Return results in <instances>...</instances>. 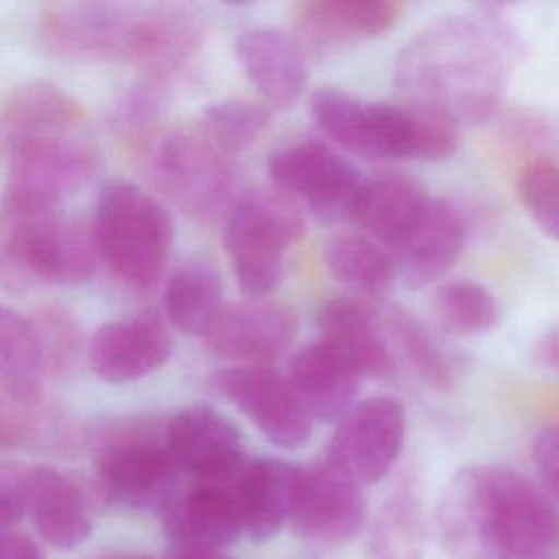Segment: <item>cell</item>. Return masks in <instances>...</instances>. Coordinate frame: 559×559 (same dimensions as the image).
Returning <instances> with one entry per match:
<instances>
[{"instance_id":"cell-1","label":"cell","mask_w":559,"mask_h":559,"mask_svg":"<svg viewBox=\"0 0 559 559\" xmlns=\"http://www.w3.org/2000/svg\"><path fill=\"white\" fill-rule=\"evenodd\" d=\"M511 41L496 20L441 15L417 31L395 61L402 100L456 124L489 120L509 81Z\"/></svg>"},{"instance_id":"cell-2","label":"cell","mask_w":559,"mask_h":559,"mask_svg":"<svg viewBox=\"0 0 559 559\" xmlns=\"http://www.w3.org/2000/svg\"><path fill=\"white\" fill-rule=\"evenodd\" d=\"M437 531L454 559H548L559 511L546 489L509 465H467L443 487Z\"/></svg>"},{"instance_id":"cell-3","label":"cell","mask_w":559,"mask_h":559,"mask_svg":"<svg viewBox=\"0 0 559 559\" xmlns=\"http://www.w3.org/2000/svg\"><path fill=\"white\" fill-rule=\"evenodd\" d=\"M308 109L334 144L367 162H441L459 144L454 120L406 100L371 103L336 87H319L310 94Z\"/></svg>"},{"instance_id":"cell-4","label":"cell","mask_w":559,"mask_h":559,"mask_svg":"<svg viewBox=\"0 0 559 559\" xmlns=\"http://www.w3.org/2000/svg\"><path fill=\"white\" fill-rule=\"evenodd\" d=\"M92 225L68 218L61 207L0 201V284L24 290L33 282L76 286L98 264Z\"/></svg>"},{"instance_id":"cell-5","label":"cell","mask_w":559,"mask_h":559,"mask_svg":"<svg viewBox=\"0 0 559 559\" xmlns=\"http://www.w3.org/2000/svg\"><path fill=\"white\" fill-rule=\"evenodd\" d=\"M98 258L129 286L151 288L170 258L175 225L170 212L131 181H107L92 221Z\"/></svg>"},{"instance_id":"cell-6","label":"cell","mask_w":559,"mask_h":559,"mask_svg":"<svg viewBox=\"0 0 559 559\" xmlns=\"http://www.w3.org/2000/svg\"><path fill=\"white\" fill-rule=\"evenodd\" d=\"M164 428L146 417H118L87 432L98 489L107 500L131 509H164L177 496L179 469Z\"/></svg>"},{"instance_id":"cell-7","label":"cell","mask_w":559,"mask_h":559,"mask_svg":"<svg viewBox=\"0 0 559 559\" xmlns=\"http://www.w3.org/2000/svg\"><path fill=\"white\" fill-rule=\"evenodd\" d=\"M144 170L168 203L199 223L234 205L236 164L201 129H170L146 140Z\"/></svg>"},{"instance_id":"cell-8","label":"cell","mask_w":559,"mask_h":559,"mask_svg":"<svg viewBox=\"0 0 559 559\" xmlns=\"http://www.w3.org/2000/svg\"><path fill=\"white\" fill-rule=\"evenodd\" d=\"M304 234L299 205L273 190H249L227 212L225 251L247 297H266L284 275V255Z\"/></svg>"},{"instance_id":"cell-9","label":"cell","mask_w":559,"mask_h":559,"mask_svg":"<svg viewBox=\"0 0 559 559\" xmlns=\"http://www.w3.org/2000/svg\"><path fill=\"white\" fill-rule=\"evenodd\" d=\"M4 159L9 177L2 199L35 207H61L63 197L79 190L98 166L85 131L26 140Z\"/></svg>"},{"instance_id":"cell-10","label":"cell","mask_w":559,"mask_h":559,"mask_svg":"<svg viewBox=\"0 0 559 559\" xmlns=\"http://www.w3.org/2000/svg\"><path fill=\"white\" fill-rule=\"evenodd\" d=\"M138 11L116 2H52L37 17L44 48L61 61H129Z\"/></svg>"},{"instance_id":"cell-11","label":"cell","mask_w":559,"mask_h":559,"mask_svg":"<svg viewBox=\"0 0 559 559\" xmlns=\"http://www.w3.org/2000/svg\"><path fill=\"white\" fill-rule=\"evenodd\" d=\"M406 435V411L391 395H373L354 404L332 432L325 459L332 469L371 485L389 474Z\"/></svg>"},{"instance_id":"cell-12","label":"cell","mask_w":559,"mask_h":559,"mask_svg":"<svg viewBox=\"0 0 559 559\" xmlns=\"http://www.w3.org/2000/svg\"><path fill=\"white\" fill-rule=\"evenodd\" d=\"M266 170L273 188L321 221L349 216L362 181L352 162L319 140H301L277 148L269 157Z\"/></svg>"},{"instance_id":"cell-13","label":"cell","mask_w":559,"mask_h":559,"mask_svg":"<svg viewBox=\"0 0 559 559\" xmlns=\"http://www.w3.org/2000/svg\"><path fill=\"white\" fill-rule=\"evenodd\" d=\"M212 386L229 400L273 445L293 450L312 432V417L290 382L269 365H238L212 376Z\"/></svg>"},{"instance_id":"cell-14","label":"cell","mask_w":559,"mask_h":559,"mask_svg":"<svg viewBox=\"0 0 559 559\" xmlns=\"http://www.w3.org/2000/svg\"><path fill=\"white\" fill-rule=\"evenodd\" d=\"M367 520V500L354 480L328 463L297 465L288 524L293 533L314 544H343L360 533Z\"/></svg>"},{"instance_id":"cell-15","label":"cell","mask_w":559,"mask_h":559,"mask_svg":"<svg viewBox=\"0 0 559 559\" xmlns=\"http://www.w3.org/2000/svg\"><path fill=\"white\" fill-rule=\"evenodd\" d=\"M295 334L293 308L264 297H247L223 304L201 336L207 352L218 358L269 365L290 347Z\"/></svg>"},{"instance_id":"cell-16","label":"cell","mask_w":559,"mask_h":559,"mask_svg":"<svg viewBox=\"0 0 559 559\" xmlns=\"http://www.w3.org/2000/svg\"><path fill=\"white\" fill-rule=\"evenodd\" d=\"M164 435L179 474H188L194 483H227L247 459L236 426L205 404L175 413Z\"/></svg>"},{"instance_id":"cell-17","label":"cell","mask_w":559,"mask_h":559,"mask_svg":"<svg viewBox=\"0 0 559 559\" xmlns=\"http://www.w3.org/2000/svg\"><path fill=\"white\" fill-rule=\"evenodd\" d=\"M402 9L395 0H308L290 7L288 22L304 55H325L380 37Z\"/></svg>"},{"instance_id":"cell-18","label":"cell","mask_w":559,"mask_h":559,"mask_svg":"<svg viewBox=\"0 0 559 559\" xmlns=\"http://www.w3.org/2000/svg\"><path fill=\"white\" fill-rule=\"evenodd\" d=\"M205 41V20L190 7L159 4L138 11L129 61L142 81L168 87L181 76Z\"/></svg>"},{"instance_id":"cell-19","label":"cell","mask_w":559,"mask_h":559,"mask_svg":"<svg viewBox=\"0 0 559 559\" xmlns=\"http://www.w3.org/2000/svg\"><path fill=\"white\" fill-rule=\"evenodd\" d=\"M170 347L164 321L153 312H140L98 325L87 343V360L100 380L124 384L159 369Z\"/></svg>"},{"instance_id":"cell-20","label":"cell","mask_w":559,"mask_h":559,"mask_svg":"<svg viewBox=\"0 0 559 559\" xmlns=\"http://www.w3.org/2000/svg\"><path fill=\"white\" fill-rule=\"evenodd\" d=\"M85 129L87 111L70 92L52 81L33 79L20 83L0 105V155L26 140Z\"/></svg>"},{"instance_id":"cell-21","label":"cell","mask_w":559,"mask_h":559,"mask_svg":"<svg viewBox=\"0 0 559 559\" xmlns=\"http://www.w3.org/2000/svg\"><path fill=\"white\" fill-rule=\"evenodd\" d=\"M26 513L55 548H76L92 535V498L85 485L52 465H31Z\"/></svg>"},{"instance_id":"cell-22","label":"cell","mask_w":559,"mask_h":559,"mask_svg":"<svg viewBox=\"0 0 559 559\" xmlns=\"http://www.w3.org/2000/svg\"><path fill=\"white\" fill-rule=\"evenodd\" d=\"M317 325L321 343L358 376L389 378L395 373V356L371 306L349 297L328 299L317 312Z\"/></svg>"},{"instance_id":"cell-23","label":"cell","mask_w":559,"mask_h":559,"mask_svg":"<svg viewBox=\"0 0 559 559\" xmlns=\"http://www.w3.org/2000/svg\"><path fill=\"white\" fill-rule=\"evenodd\" d=\"M467 225L459 207L443 199H430L419 223L393 249L395 275L408 288H421L439 280L461 255Z\"/></svg>"},{"instance_id":"cell-24","label":"cell","mask_w":559,"mask_h":559,"mask_svg":"<svg viewBox=\"0 0 559 559\" xmlns=\"http://www.w3.org/2000/svg\"><path fill=\"white\" fill-rule=\"evenodd\" d=\"M426 188L404 173H376L360 181L349 218L367 238L391 247V251L419 223L430 203Z\"/></svg>"},{"instance_id":"cell-25","label":"cell","mask_w":559,"mask_h":559,"mask_svg":"<svg viewBox=\"0 0 559 559\" xmlns=\"http://www.w3.org/2000/svg\"><path fill=\"white\" fill-rule=\"evenodd\" d=\"M236 59L269 107H290L304 92L306 55L293 35L260 26L236 39Z\"/></svg>"},{"instance_id":"cell-26","label":"cell","mask_w":559,"mask_h":559,"mask_svg":"<svg viewBox=\"0 0 559 559\" xmlns=\"http://www.w3.org/2000/svg\"><path fill=\"white\" fill-rule=\"evenodd\" d=\"M297 465L258 456L245 459L227 487L236 500L242 535L253 542L273 539L288 522Z\"/></svg>"},{"instance_id":"cell-27","label":"cell","mask_w":559,"mask_h":559,"mask_svg":"<svg viewBox=\"0 0 559 559\" xmlns=\"http://www.w3.org/2000/svg\"><path fill=\"white\" fill-rule=\"evenodd\" d=\"M164 531L177 546L223 548L242 535L227 483H194L164 507Z\"/></svg>"},{"instance_id":"cell-28","label":"cell","mask_w":559,"mask_h":559,"mask_svg":"<svg viewBox=\"0 0 559 559\" xmlns=\"http://www.w3.org/2000/svg\"><path fill=\"white\" fill-rule=\"evenodd\" d=\"M358 373L321 341L297 349L288 365V382L312 419L338 421L358 393Z\"/></svg>"},{"instance_id":"cell-29","label":"cell","mask_w":559,"mask_h":559,"mask_svg":"<svg viewBox=\"0 0 559 559\" xmlns=\"http://www.w3.org/2000/svg\"><path fill=\"white\" fill-rule=\"evenodd\" d=\"M378 312L393 356L397 354L421 382L432 389H450L456 378L454 358L428 332V328L397 306H384Z\"/></svg>"},{"instance_id":"cell-30","label":"cell","mask_w":559,"mask_h":559,"mask_svg":"<svg viewBox=\"0 0 559 559\" xmlns=\"http://www.w3.org/2000/svg\"><path fill=\"white\" fill-rule=\"evenodd\" d=\"M221 295L223 284L214 264L194 258L170 273L164 290V308L179 332L203 334L223 306Z\"/></svg>"},{"instance_id":"cell-31","label":"cell","mask_w":559,"mask_h":559,"mask_svg":"<svg viewBox=\"0 0 559 559\" xmlns=\"http://www.w3.org/2000/svg\"><path fill=\"white\" fill-rule=\"evenodd\" d=\"M323 260L328 271L354 293L380 297L395 277L391 253L365 234H334L325 240Z\"/></svg>"},{"instance_id":"cell-32","label":"cell","mask_w":559,"mask_h":559,"mask_svg":"<svg viewBox=\"0 0 559 559\" xmlns=\"http://www.w3.org/2000/svg\"><path fill=\"white\" fill-rule=\"evenodd\" d=\"M44 367L33 321L0 304V386L20 404L41 395Z\"/></svg>"},{"instance_id":"cell-33","label":"cell","mask_w":559,"mask_h":559,"mask_svg":"<svg viewBox=\"0 0 559 559\" xmlns=\"http://www.w3.org/2000/svg\"><path fill=\"white\" fill-rule=\"evenodd\" d=\"M428 544V526L421 502L411 491H397L378 509L367 550L373 559H421Z\"/></svg>"},{"instance_id":"cell-34","label":"cell","mask_w":559,"mask_h":559,"mask_svg":"<svg viewBox=\"0 0 559 559\" xmlns=\"http://www.w3.org/2000/svg\"><path fill=\"white\" fill-rule=\"evenodd\" d=\"M432 314L454 336H480L496 328L498 304L489 288L472 280L441 284L432 295Z\"/></svg>"},{"instance_id":"cell-35","label":"cell","mask_w":559,"mask_h":559,"mask_svg":"<svg viewBox=\"0 0 559 559\" xmlns=\"http://www.w3.org/2000/svg\"><path fill=\"white\" fill-rule=\"evenodd\" d=\"M271 124V107L249 98H225L201 111L199 129L225 153L249 148Z\"/></svg>"},{"instance_id":"cell-36","label":"cell","mask_w":559,"mask_h":559,"mask_svg":"<svg viewBox=\"0 0 559 559\" xmlns=\"http://www.w3.org/2000/svg\"><path fill=\"white\" fill-rule=\"evenodd\" d=\"M39 345L44 376H68L83 352V334L70 310L46 306L31 319Z\"/></svg>"},{"instance_id":"cell-37","label":"cell","mask_w":559,"mask_h":559,"mask_svg":"<svg viewBox=\"0 0 559 559\" xmlns=\"http://www.w3.org/2000/svg\"><path fill=\"white\" fill-rule=\"evenodd\" d=\"M518 197L533 223L559 240V162L533 159L518 175Z\"/></svg>"},{"instance_id":"cell-38","label":"cell","mask_w":559,"mask_h":559,"mask_svg":"<svg viewBox=\"0 0 559 559\" xmlns=\"http://www.w3.org/2000/svg\"><path fill=\"white\" fill-rule=\"evenodd\" d=\"M164 107H166V90L153 83L140 81L116 105L111 124L120 135L133 142H140L153 131Z\"/></svg>"},{"instance_id":"cell-39","label":"cell","mask_w":559,"mask_h":559,"mask_svg":"<svg viewBox=\"0 0 559 559\" xmlns=\"http://www.w3.org/2000/svg\"><path fill=\"white\" fill-rule=\"evenodd\" d=\"M31 465L7 461L0 463V531L13 528L26 515Z\"/></svg>"},{"instance_id":"cell-40","label":"cell","mask_w":559,"mask_h":559,"mask_svg":"<svg viewBox=\"0 0 559 559\" xmlns=\"http://www.w3.org/2000/svg\"><path fill=\"white\" fill-rule=\"evenodd\" d=\"M533 461L546 493L559 500V421L539 430L533 443Z\"/></svg>"},{"instance_id":"cell-41","label":"cell","mask_w":559,"mask_h":559,"mask_svg":"<svg viewBox=\"0 0 559 559\" xmlns=\"http://www.w3.org/2000/svg\"><path fill=\"white\" fill-rule=\"evenodd\" d=\"M533 360L539 367L559 373V325L546 330L535 341V345H533Z\"/></svg>"},{"instance_id":"cell-42","label":"cell","mask_w":559,"mask_h":559,"mask_svg":"<svg viewBox=\"0 0 559 559\" xmlns=\"http://www.w3.org/2000/svg\"><path fill=\"white\" fill-rule=\"evenodd\" d=\"M164 559H234L223 552V548H203V546H177Z\"/></svg>"},{"instance_id":"cell-43","label":"cell","mask_w":559,"mask_h":559,"mask_svg":"<svg viewBox=\"0 0 559 559\" xmlns=\"http://www.w3.org/2000/svg\"><path fill=\"white\" fill-rule=\"evenodd\" d=\"M94 559H153L146 552H133V550H111V552H103Z\"/></svg>"}]
</instances>
